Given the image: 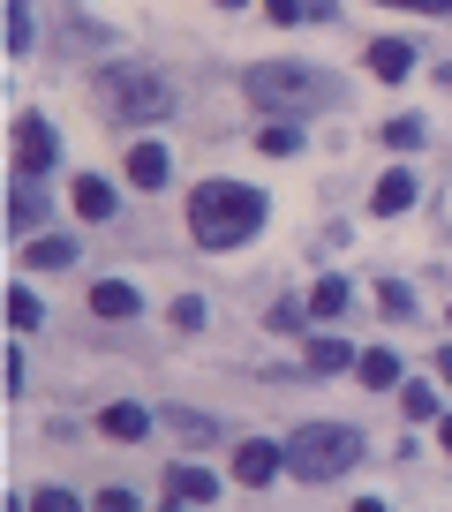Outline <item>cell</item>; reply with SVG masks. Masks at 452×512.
I'll list each match as a JSON object with an SVG mask.
<instances>
[{"label":"cell","instance_id":"obj_12","mask_svg":"<svg viewBox=\"0 0 452 512\" xmlns=\"http://www.w3.org/2000/svg\"><path fill=\"white\" fill-rule=\"evenodd\" d=\"M98 430L129 445V437H144V430H151V415H144V407H136V400H121V407H106V415H98Z\"/></svg>","mask_w":452,"mask_h":512},{"label":"cell","instance_id":"obj_24","mask_svg":"<svg viewBox=\"0 0 452 512\" xmlns=\"http://www.w3.org/2000/svg\"><path fill=\"white\" fill-rule=\"evenodd\" d=\"M294 144H302V136H294V128L287 121H272V128H264V151H272V159H287V151Z\"/></svg>","mask_w":452,"mask_h":512},{"label":"cell","instance_id":"obj_1","mask_svg":"<svg viewBox=\"0 0 452 512\" xmlns=\"http://www.w3.org/2000/svg\"><path fill=\"white\" fill-rule=\"evenodd\" d=\"M264 226V196L242 189V181H204V189L189 196V234L204 241V249H234V241H249Z\"/></svg>","mask_w":452,"mask_h":512},{"label":"cell","instance_id":"obj_14","mask_svg":"<svg viewBox=\"0 0 452 512\" xmlns=\"http://www.w3.org/2000/svg\"><path fill=\"white\" fill-rule=\"evenodd\" d=\"M407 204H415V174H400V166H392V174L377 181V211L392 219V211H407Z\"/></svg>","mask_w":452,"mask_h":512},{"label":"cell","instance_id":"obj_22","mask_svg":"<svg viewBox=\"0 0 452 512\" xmlns=\"http://www.w3.org/2000/svg\"><path fill=\"white\" fill-rule=\"evenodd\" d=\"M385 144H400V151H415V144H422V121H415V113H400V121H392V128H385Z\"/></svg>","mask_w":452,"mask_h":512},{"label":"cell","instance_id":"obj_21","mask_svg":"<svg viewBox=\"0 0 452 512\" xmlns=\"http://www.w3.org/2000/svg\"><path fill=\"white\" fill-rule=\"evenodd\" d=\"M309 309H317V317H339V309H347V287H339V279H317V294H309Z\"/></svg>","mask_w":452,"mask_h":512},{"label":"cell","instance_id":"obj_25","mask_svg":"<svg viewBox=\"0 0 452 512\" xmlns=\"http://www.w3.org/2000/svg\"><path fill=\"white\" fill-rule=\"evenodd\" d=\"M0 384H8V400H23V347H8V362H0Z\"/></svg>","mask_w":452,"mask_h":512},{"label":"cell","instance_id":"obj_19","mask_svg":"<svg viewBox=\"0 0 452 512\" xmlns=\"http://www.w3.org/2000/svg\"><path fill=\"white\" fill-rule=\"evenodd\" d=\"M400 415L407 422H430L437 415V384H400Z\"/></svg>","mask_w":452,"mask_h":512},{"label":"cell","instance_id":"obj_16","mask_svg":"<svg viewBox=\"0 0 452 512\" xmlns=\"http://www.w3.org/2000/svg\"><path fill=\"white\" fill-rule=\"evenodd\" d=\"M76 211H83V219H113V189L83 174V181H76Z\"/></svg>","mask_w":452,"mask_h":512},{"label":"cell","instance_id":"obj_10","mask_svg":"<svg viewBox=\"0 0 452 512\" xmlns=\"http://www.w3.org/2000/svg\"><path fill=\"white\" fill-rule=\"evenodd\" d=\"M166 174H174V166H166L159 144H136L129 151V181H136V189H166Z\"/></svg>","mask_w":452,"mask_h":512},{"label":"cell","instance_id":"obj_4","mask_svg":"<svg viewBox=\"0 0 452 512\" xmlns=\"http://www.w3.org/2000/svg\"><path fill=\"white\" fill-rule=\"evenodd\" d=\"M91 91H98V106H106V121H159L166 113V83L151 76V68H106Z\"/></svg>","mask_w":452,"mask_h":512},{"label":"cell","instance_id":"obj_34","mask_svg":"<svg viewBox=\"0 0 452 512\" xmlns=\"http://www.w3.org/2000/svg\"><path fill=\"white\" fill-rule=\"evenodd\" d=\"M219 8H242V0H219Z\"/></svg>","mask_w":452,"mask_h":512},{"label":"cell","instance_id":"obj_26","mask_svg":"<svg viewBox=\"0 0 452 512\" xmlns=\"http://www.w3.org/2000/svg\"><path fill=\"white\" fill-rule=\"evenodd\" d=\"M377 302H385V317H407V309H415V294H407V287H392V279H385V287H377Z\"/></svg>","mask_w":452,"mask_h":512},{"label":"cell","instance_id":"obj_17","mask_svg":"<svg viewBox=\"0 0 452 512\" xmlns=\"http://www.w3.org/2000/svg\"><path fill=\"white\" fill-rule=\"evenodd\" d=\"M38 46V23H31V8L23 0H8V53H31Z\"/></svg>","mask_w":452,"mask_h":512},{"label":"cell","instance_id":"obj_30","mask_svg":"<svg viewBox=\"0 0 452 512\" xmlns=\"http://www.w3.org/2000/svg\"><path fill=\"white\" fill-rule=\"evenodd\" d=\"M392 8H422V16H437V8H452V0H392Z\"/></svg>","mask_w":452,"mask_h":512},{"label":"cell","instance_id":"obj_23","mask_svg":"<svg viewBox=\"0 0 452 512\" xmlns=\"http://www.w3.org/2000/svg\"><path fill=\"white\" fill-rule=\"evenodd\" d=\"M204 317H211V309L196 302V294H181V302H174V324H181V332H204Z\"/></svg>","mask_w":452,"mask_h":512},{"label":"cell","instance_id":"obj_33","mask_svg":"<svg viewBox=\"0 0 452 512\" xmlns=\"http://www.w3.org/2000/svg\"><path fill=\"white\" fill-rule=\"evenodd\" d=\"M445 91H452V61H445Z\"/></svg>","mask_w":452,"mask_h":512},{"label":"cell","instance_id":"obj_7","mask_svg":"<svg viewBox=\"0 0 452 512\" xmlns=\"http://www.w3.org/2000/svg\"><path fill=\"white\" fill-rule=\"evenodd\" d=\"M211 497H219L211 467H189V460H181L174 475H166V505H211Z\"/></svg>","mask_w":452,"mask_h":512},{"label":"cell","instance_id":"obj_20","mask_svg":"<svg viewBox=\"0 0 452 512\" xmlns=\"http://www.w3.org/2000/svg\"><path fill=\"white\" fill-rule=\"evenodd\" d=\"M309 362L317 369H347L355 354H347V339H309Z\"/></svg>","mask_w":452,"mask_h":512},{"label":"cell","instance_id":"obj_3","mask_svg":"<svg viewBox=\"0 0 452 512\" xmlns=\"http://www.w3.org/2000/svg\"><path fill=\"white\" fill-rule=\"evenodd\" d=\"M249 98L264 106H287V113H317L339 98V83L324 68H294V61H272V68H249Z\"/></svg>","mask_w":452,"mask_h":512},{"label":"cell","instance_id":"obj_31","mask_svg":"<svg viewBox=\"0 0 452 512\" xmlns=\"http://www.w3.org/2000/svg\"><path fill=\"white\" fill-rule=\"evenodd\" d=\"M437 377H445V384H452V347H445V354H437Z\"/></svg>","mask_w":452,"mask_h":512},{"label":"cell","instance_id":"obj_8","mask_svg":"<svg viewBox=\"0 0 452 512\" xmlns=\"http://www.w3.org/2000/svg\"><path fill=\"white\" fill-rule=\"evenodd\" d=\"M91 309L121 324V317H136V309H144V294H136L129 279H98V287H91Z\"/></svg>","mask_w":452,"mask_h":512},{"label":"cell","instance_id":"obj_29","mask_svg":"<svg viewBox=\"0 0 452 512\" xmlns=\"http://www.w3.org/2000/svg\"><path fill=\"white\" fill-rule=\"evenodd\" d=\"M302 16V0H272V23H294Z\"/></svg>","mask_w":452,"mask_h":512},{"label":"cell","instance_id":"obj_11","mask_svg":"<svg viewBox=\"0 0 452 512\" xmlns=\"http://www.w3.org/2000/svg\"><path fill=\"white\" fill-rule=\"evenodd\" d=\"M68 264H76V241L68 234H38L31 241V272H68Z\"/></svg>","mask_w":452,"mask_h":512},{"label":"cell","instance_id":"obj_9","mask_svg":"<svg viewBox=\"0 0 452 512\" xmlns=\"http://www.w3.org/2000/svg\"><path fill=\"white\" fill-rule=\"evenodd\" d=\"M370 68H377L385 83H400L407 68H415V46H407V38H377V46H370Z\"/></svg>","mask_w":452,"mask_h":512},{"label":"cell","instance_id":"obj_15","mask_svg":"<svg viewBox=\"0 0 452 512\" xmlns=\"http://www.w3.org/2000/svg\"><path fill=\"white\" fill-rule=\"evenodd\" d=\"M8 324H16V332H38V324H46V309H38L31 287H8Z\"/></svg>","mask_w":452,"mask_h":512},{"label":"cell","instance_id":"obj_2","mask_svg":"<svg viewBox=\"0 0 452 512\" xmlns=\"http://www.w3.org/2000/svg\"><path fill=\"white\" fill-rule=\"evenodd\" d=\"M355 460H362V437L355 430H332V422H309V430L287 437V467L302 482H332V475H347Z\"/></svg>","mask_w":452,"mask_h":512},{"label":"cell","instance_id":"obj_27","mask_svg":"<svg viewBox=\"0 0 452 512\" xmlns=\"http://www.w3.org/2000/svg\"><path fill=\"white\" fill-rule=\"evenodd\" d=\"M272 324L279 332H302V302H272Z\"/></svg>","mask_w":452,"mask_h":512},{"label":"cell","instance_id":"obj_6","mask_svg":"<svg viewBox=\"0 0 452 512\" xmlns=\"http://www.w3.org/2000/svg\"><path fill=\"white\" fill-rule=\"evenodd\" d=\"M16 166H23V174H46V166H53V128L38 121V113L16 121Z\"/></svg>","mask_w":452,"mask_h":512},{"label":"cell","instance_id":"obj_18","mask_svg":"<svg viewBox=\"0 0 452 512\" xmlns=\"http://www.w3.org/2000/svg\"><path fill=\"white\" fill-rule=\"evenodd\" d=\"M38 219H46V204H38L31 189H16V196H8V234H31Z\"/></svg>","mask_w":452,"mask_h":512},{"label":"cell","instance_id":"obj_5","mask_svg":"<svg viewBox=\"0 0 452 512\" xmlns=\"http://www.w3.org/2000/svg\"><path fill=\"white\" fill-rule=\"evenodd\" d=\"M279 467H287V445H272V437H249V445L234 452V482H249V490H264Z\"/></svg>","mask_w":452,"mask_h":512},{"label":"cell","instance_id":"obj_32","mask_svg":"<svg viewBox=\"0 0 452 512\" xmlns=\"http://www.w3.org/2000/svg\"><path fill=\"white\" fill-rule=\"evenodd\" d=\"M437 437H445V460H452V415H445V430H437Z\"/></svg>","mask_w":452,"mask_h":512},{"label":"cell","instance_id":"obj_13","mask_svg":"<svg viewBox=\"0 0 452 512\" xmlns=\"http://www.w3.org/2000/svg\"><path fill=\"white\" fill-rule=\"evenodd\" d=\"M355 369H362V384H370V392H392V384H400V354H392V347H370Z\"/></svg>","mask_w":452,"mask_h":512},{"label":"cell","instance_id":"obj_28","mask_svg":"<svg viewBox=\"0 0 452 512\" xmlns=\"http://www.w3.org/2000/svg\"><path fill=\"white\" fill-rule=\"evenodd\" d=\"M31 505H38V512H76V497H68V490H38Z\"/></svg>","mask_w":452,"mask_h":512}]
</instances>
